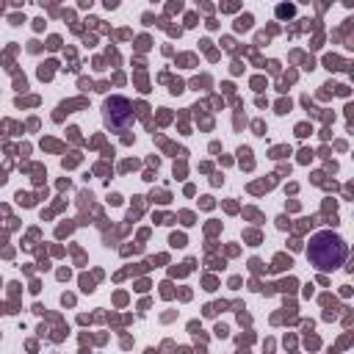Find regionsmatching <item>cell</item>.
Masks as SVG:
<instances>
[{
	"label": "cell",
	"mask_w": 354,
	"mask_h": 354,
	"mask_svg": "<svg viewBox=\"0 0 354 354\" xmlns=\"http://www.w3.org/2000/svg\"><path fill=\"white\" fill-rule=\"evenodd\" d=\"M105 122L111 130H124L133 122V108L124 97H111L105 102Z\"/></svg>",
	"instance_id": "obj_2"
},
{
	"label": "cell",
	"mask_w": 354,
	"mask_h": 354,
	"mask_svg": "<svg viewBox=\"0 0 354 354\" xmlns=\"http://www.w3.org/2000/svg\"><path fill=\"white\" fill-rule=\"evenodd\" d=\"M307 257L318 271H332L346 260V241L332 230H321L310 238Z\"/></svg>",
	"instance_id": "obj_1"
}]
</instances>
